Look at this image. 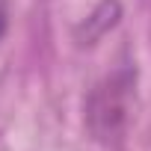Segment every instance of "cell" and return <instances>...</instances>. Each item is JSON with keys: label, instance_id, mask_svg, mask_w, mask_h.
I'll use <instances>...</instances> for the list:
<instances>
[{"label": "cell", "instance_id": "1", "mask_svg": "<svg viewBox=\"0 0 151 151\" xmlns=\"http://www.w3.org/2000/svg\"><path fill=\"white\" fill-rule=\"evenodd\" d=\"M136 98V68H119L89 92L86 98V127L98 142H113L127 127Z\"/></svg>", "mask_w": 151, "mask_h": 151}, {"label": "cell", "instance_id": "2", "mask_svg": "<svg viewBox=\"0 0 151 151\" xmlns=\"http://www.w3.org/2000/svg\"><path fill=\"white\" fill-rule=\"evenodd\" d=\"M119 15H122L119 0H101V3H98V9L86 18L83 33L77 36V42H80V45H95V42H98L107 30H113V27H116Z\"/></svg>", "mask_w": 151, "mask_h": 151}, {"label": "cell", "instance_id": "3", "mask_svg": "<svg viewBox=\"0 0 151 151\" xmlns=\"http://www.w3.org/2000/svg\"><path fill=\"white\" fill-rule=\"evenodd\" d=\"M3 33H6V12L0 9V39H3Z\"/></svg>", "mask_w": 151, "mask_h": 151}]
</instances>
